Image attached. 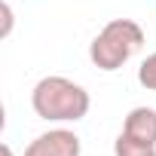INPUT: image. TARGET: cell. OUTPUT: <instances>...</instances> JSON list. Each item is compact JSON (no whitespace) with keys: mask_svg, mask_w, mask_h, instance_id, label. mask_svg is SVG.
Masks as SVG:
<instances>
[{"mask_svg":"<svg viewBox=\"0 0 156 156\" xmlns=\"http://www.w3.org/2000/svg\"><path fill=\"white\" fill-rule=\"evenodd\" d=\"M31 107L46 122H76L89 113L92 98L67 76H43L31 92Z\"/></svg>","mask_w":156,"mask_h":156,"instance_id":"cell-1","label":"cell"},{"mask_svg":"<svg viewBox=\"0 0 156 156\" xmlns=\"http://www.w3.org/2000/svg\"><path fill=\"white\" fill-rule=\"evenodd\" d=\"M144 46V31L132 19H113L107 22L98 37L89 43V58L98 70H119L138 49Z\"/></svg>","mask_w":156,"mask_h":156,"instance_id":"cell-2","label":"cell"},{"mask_svg":"<svg viewBox=\"0 0 156 156\" xmlns=\"http://www.w3.org/2000/svg\"><path fill=\"white\" fill-rule=\"evenodd\" d=\"M80 153L83 141L70 129H49L25 147V156H80Z\"/></svg>","mask_w":156,"mask_h":156,"instance_id":"cell-3","label":"cell"},{"mask_svg":"<svg viewBox=\"0 0 156 156\" xmlns=\"http://www.w3.org/2000/svg\"><path fill=\"white\" fill-rule=\"evenodd\" d=\"M122 132L144 141V144H156V110L153 107H132L122 122Z\"/></svg>","mask_w":156,"mask_h":156,"instance_id":"cell-4","label":"cell"},{"mask_svg":"<svg viewBox=\"0 0 156 156\" xmlns=\"http://www.w3.org/2000/svg\"><path fill=\"white\" fill-rule=\"evenodd\" d=\"M113 156H156V144H144V141L119 132V138L113 141Z\"/></svg>","mask_w":156,"mask_h":156,"instance_id":"cell-5","label":"cell"},{"mask_svg":"<svg viewBox=\"0 0 156 156\" xmlns=\"http://www.w3.org/2000/svg\"><path fill=\"white\" fill-rule=\"evenodd\" d=\"M138 83H141L147 92H156V52L141 61V67H138Z\"/></svg>","mask_w":156,"mask_h":156,"instance_id":"cell-6","label":"cell"},{"mask_svg":"<svg viewBox=\"0 0 156 156\" xmlns=\"http://www.w3.org/2000/svg\"><path fill=\"white\" fill-rule=\"evenodd\" d=\"M0 16H3L0 37H9V34H12V6H9V3H0Z\"/></svg>","mask_w":156,"mask_h":156,"instance_id":"cell-7","label":"cell"},{"mask_svg":"<svg viewBox=\"0 0 156 156\" xmlns=\"http://www.w3.org/2000/svg\"><path fill=\"white\" fill-rule=\"evenodd\" d=\"M3 156H12V147L9 144H3Z\"/></svg>","mask_w":156,"mask_h":156,"instance_id":"cell-8","label":"cell"}]
</instances>
